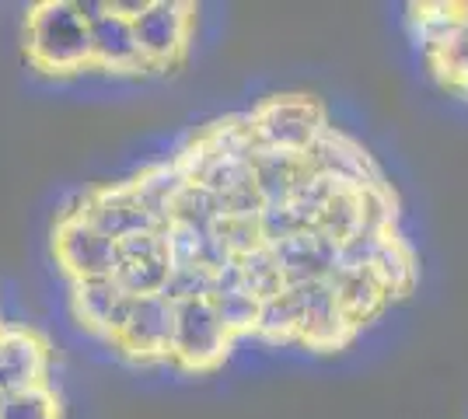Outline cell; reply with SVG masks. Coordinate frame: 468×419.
Segmentation results:
<instances>
[{
	"label": "cell",
	"mask_w": 468,
	"mask_h": 419,
	"mask_svg": "<svg viewBox=\"0 0 468 419\" xmlns=\"http://www.w3.org/2000/svg\"><path fill=\"white\" fill-rule=\"evenodd\" d=\"M412 46L448 95L468 101V4H410Z\"/></svg>",
	"instance_id": "2"
},
{
	"label": "cell",
	"mask_w": 468,
	"mask_h": 419,
	"mask_svg": "<svg viewBox=\"0 0 468 419\" xmlns=\"http://www.w3.org/2000/svg\"><path fill=\"white\" fill-rule=\"evenodd\" d=\"M0 325H4V319H0Z\"/></svg>",
	"instance_id": "7"
},
{
	"label": "cell",
	"mask_w": 468,
	"mask_h": 419,
	"mask_svg": "<svg viewBox=\"0 0 468 419\" xmlns=\"http://www.w3.org/2000/svg\"><path fill=\"white\" fill-rule=\"evenodd\" d=\"M144 70L165 74L189 60V49L196 39V4L182 0H157V4H126Z\"/></svg>",
	"instance_id": "3"
},
{
	"label": "cell",
	"mask_w": 468,
	"mask_h": 419,
	"mask_svg": "<svg viewBox=\"0 0 468 419\" xmlns=\"http://www.w3.org/2000/svg\"><path fill=\"white\" fill-rule=\"evenodd\" d=\"M0 419H63V402L53 384L0 395Z\"/></svg>",
	"instance_id": "6"
},
{
	"label": "cell",
	"mask_w": 468,
	"mask_h": 419,
	"mask_svg": "<svg viewBox=\"0 0 468 419\" xmlns=\"http://www.w3.org/2000/svg\"><path fill=\"white\" fill-rule=\"evenodd\" d=\"M25 60L46 78H78L91 70V25L74 0H42L25 11Z\"/></svg>",
	"instance_id": "1"
},
{
	"label": "cell",
	"mask_w": 468,
	"mask_h": 419,
	"mask_svg": "<svg viewBox=\"0 0 468 419\" xmlns=\"http://www.w3.org/2000/svg\"><path fill=\"white\" fill-rule=\"evenodd\" d=\"M84 18L91 25V70L98 74H116V78H137L147 74L140 60L137 36L126 4L109 0H88L80 4Z\"/></svg>",
	"instance_id": "4"
},
{
	"label": "cell",
	"mask_w": 468,
	"mask_h": 419,
	"mask_svg": "<svg viewBox=\"0 0 468 419\" xmlns=\"http://www.w3.org/2000/svg\"><path fill=\"white\" fill-rule=\"evenodd\" d=\"M53 346L39 329L25 321L0 325V395L53 384Z\"/></svg>",
	"instance_id": "5"
}]
</instances>
